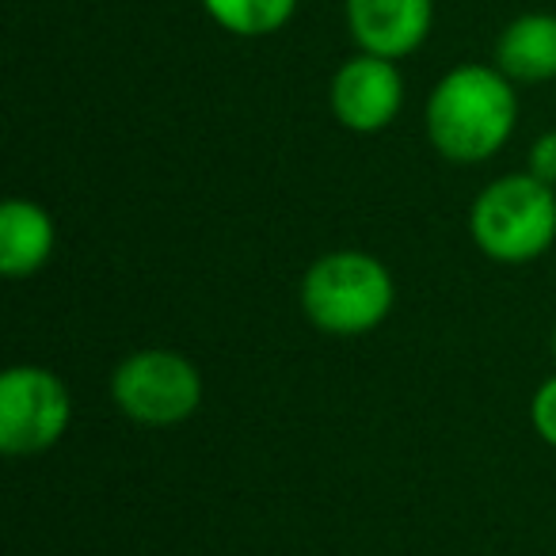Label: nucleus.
<instances>
[{
    "label": "nucleus",
    "instance_id": "f8f14e48",
    "mask_svg": "<svg viewBox=\"0 0 556 556\" xmlns=\"http://www.w3.org/2000/svg\"><path fill=\"white\" fill-rule=\"evenodd\" d=\"M526 172L538 176L541 184L556 187V130H545L533 138L530 153H526Z\"/></svg>",
    "mask_w": 556,
    "mask_h": 556
},
{
    "label": "nucleus",
    "instance_id": "1a4fd4ad",
    "mask_svg": "<svg viewBox=\"0 0 556 556\" xmlns=\"http://www.w3.org/2000/svg\"><path fill=\"white\" fill-rule=\"evenodd\" d=\"M58 248V225L39 202L9 199L0 206V270L4 278H31Z\"/></svg>",
    "mask_w": 556,
    "mask_h": 556
},
{
    "label": "nucleus",
    "instance_id": "ddd939ff",
    "mask_svg": "<svg viewBox=\"0 0 556 556\" xmlns=\"http://www.w3.org/2000/svg\"><path fill=\"white\" fill-rule=\"evenodd\" d=\"M553 363H556V328H553Z\"/></svg>",
    "mask_w": 556,
    "mask_h": 556
},
{
    "label": "nucleus",
    "instance_id": "9b49d317",
    "mask_svg": "<svg viewBox=\"0 0 556 556\" xmlns=\"http://www.w3.org/2000/svg\"><path fill=\"white\" fill-rule=\"evenodd\" d=\"M530 424H533V431H538V439L556 450V374L541 381L538 393H533Z\"/></svg>",
    "mask_w": 556,
    "mask_h": 556
},
{
    "label": "nucleus",
    "instance_id": "0eeeda50",
    "mask_svg": "<svg viewBox=\"0 0 556 556\" xmlns=\"http://www.w3.org/2000/svg\"><path fill=\"white\" fill-rule=\"evenodd\" d=\"M348 35L363 54L412 58L434 27V0H343Z\"/></svg>",
    "mask_w": 556,
    "mask_h": 556
},
{
    "label": "nucleus",
    "instance_id": "f03ea898",
    "mask_svg": "<svg viewBox=\"0 0 556 556\" xmlns=\"http://www.w3.org/2000/svg\"><path fill=\"white\" fill-rule=\"evenodd\" d=\"M396 305V278L378 255L363 248L325 252L302 278V313L325 336H366L389 320Z\"/></svg>",
    "mask_w": 556,
    "mask_h": 556
},
{
    "label": "nucleus",
    "instance_id": "9d476101",
    "mask_svg": "<svg viewBox=\"0 0 556 556\" xmlns=\"http://www.w3.org/2000/svg\"><path fill=\"white\" fill-rule=\"evenodd\" d=\"M202 12L232 39H267L298 16L302 0H199Z\"/></svg>",
    "mask_w": 556,
    "mask_h": 556
},
{
    "label": "nucleus",
    "instance_id": "6e6552de",
    "mask_svg": "<svg viewBox=\"0 0 556 556\" xmlns=\"http://www.w3.org/2000/svg\"><path fill=\"white\" fill-rule=\"evenodd\" d=\"M495 70L515 85L556 80V12H522L495 39Z\"/></svg>",
    "mask_w": 556,
    "mask_h": 556
},
{
    "label": "nucleus",
    "instance_id": "f257e3e1",
    "mask_svg": "<svg viewBox=\"0 0 556 556\" xmlns=\"http://www.w3.org/2000/svg\"><path fill=\"white\" fill-rule=\"evenodd\" d=\"M427 141L450 164H488L518 126V85L488 62H465L434 80L424 111Z\"/></svg>",
    "mask_w": 556,
    "mask_h": 556
},
{
    "label": "nucleus",
    "instance_id": "20e7f679",
    "mask_svg": "<svg viewBox=\"0 0 556 556\" xmlns=\"http://www.w3.org/2000/svg\"><path fill=\"white\" fill-rule=\"evenodd\" d=\"M111 401L141 427H176L202 404V374L172 348H141L111 374Z\"/></svg>",
    "mask_w": 556,
    "mask_h": 556
},
{
    "label": "nucleus",
    "instance_id": "7ed1b4c3",
    "mask_svg": "<svg viewBox=\"0 0 556 556\" xmlns=\"http://www.w3.org/2000/svg\"><path fill=\"white\" fill-rule=\"evenodd\" d=\"M469 237L492 263H533L556 244V187L530 172H507L480 187L469 206Z\"/></svg>",
    "mask_w": 556,
    "mask_h": 556
},
{
    "label": "nucleus",
    "instance_id": "39448f33",
    "mask_svg": "<svg viewBox=\"0 0 556 556\" xmlns=\"http://www.w3.org/2000/svg\"><path fill=\"white\" fill-rule=\"evenodd\" d=\"M73 424L70 386L47 366H9L0 374V450L35 457L54 450Z\"/></svg>",
    "mask_w": 556,
    "mask_h": 556
},
{
    "label": "nucleus",
    "instance_id": "423d86ee",
    "mask_svg": "<svg viewBox=\"0 0 556 556\" xmlns=\"http://www.w3.org/2000/svg\"><path fill=\"white\" fill-rule=\"evenodd\" d=\"M404 73L401 62L378 54H355L332 73L328 108L332 118L351 134H381L404 111Z\"/></svg>",
    "mask_w": 556,
    "mask_h": 556
}]
</instances>
